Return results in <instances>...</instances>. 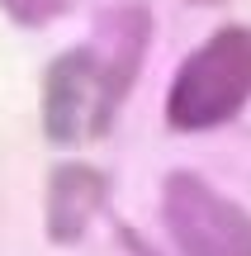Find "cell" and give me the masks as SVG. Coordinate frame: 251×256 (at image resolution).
<instances>
[{
  "label": "cell",
  "instance_id": "1",
  "mask_svg": "<svg viewBox=\"0 0 251 256\" xmlns=\"http://www.w3.org/2000/svg\"><path fill=\"white\" fill-rule=\"evenodd\" d=\"M251 90V34L228 28V34L209 38L190 66L171 86V124L180 128H204L218 124L247 100Z\"/></svg>",
  "mask_w": 251,
  "mask_h": 256
},
{
  "label": "cell",
  "instance_id": "2",
  "mask_svg": "<svg viewBox=\"0 0 251 256\" xmlns=\"http://www.w3.org/2000/svg\"><path fill=\"white\" fill-rule=\"evenodd\" d=\"M171 232L185 256H251V223L199 180L171 185Z\"/></svg>",
  "mask_w": 251,
  "mask_h": 256
},
{
  "label": "cell",
  "instance_id": "3",
  "mask_svg": "<svg viewBox=\"0 0 251 256\" xmlns=\"http://www.w3.org/2000/svg\"><path fill=\"white\" fill-rule=\"evenodd\" d=\"M81 180H85V166H62L57 171V180H52V238H76L81 232V223H85V214H90V204L100 200V194H76L81 190Z\"/></svg>",
  "mask_w": 251,
  "mask_h": 256
}]
</instances>
